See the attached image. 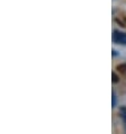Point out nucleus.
<instances>
[{
  "label": "nucleus",
  "instance_id": "obj_1",
  "mask_svg": "<svg viewBox=\"0 0 126 134\" xmlns=\"http://www.w3.org/2000/svg\"><path fill=\"white\" fill-rule=\"evenodd\" d=\"M113 40L114 42H116L118 44H126V34L118 31H114Z\"/></svg>",
  "mask_w": 126,
  "mask_h": 134
},
{
  "label": "nucleus",
  "instance_id": "obj_2",
  "mask_svg": "<svg viewBox=\"0 0 126 134\" xmlns=\"http://www.w3.org/2000/svg\"><path fill=\"white\" fill-rule=\"evenodd\" d=\"M116 70L121 74H123V76H126V63H121V64H118L116 66Z\"/></svg>",
  "mask_w": 126,
  "mask_h": 134
},
{
  "label": "nucleus",
  "instance_id": "obj_3",
  "mask_svg": "<svg viewBox=\"0 0 126 134\" xmlns=\"http://www.w3.org/2000/svg\"><path fill=\"white\" fill-rule=\"evenodd\" d=\"M112 77H113V82H114V83H117L118 81H119V78H118V76H117V74L115 73V72L112 73Z\"/></svg>",
  "mask_w": 126,
  "mask_h": 134
},
{
  "label": "nucleus",
  "instance_id": "obj_4",
  "mask_svg": "<svg viewBox=\"0 0 126 134\" xmlns=\"http://www.w3.org/2000/svg\"><path fill=\"white\" fill-rule=\"evenodd\" d=\"M115 105H116V96L113 92V107H115Z\"/></svg>",
  "mask_w": 126,
  "mask_h": 134
},
{
  "label": "nucleus",
  "instance_id": "obj_5",
  "mask_svg": "<svg viewBox=\"0 0 126 134\" xmlns=\"http://www.w3.org/2000/svg\"><path fill=\"white\" fill-rule=\"evenodd\" d=\"M125 21H126V17H125Z\"/></svg>",
  "mask_w": 126,
  "mask_h": 134
}]
</instances>
